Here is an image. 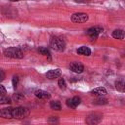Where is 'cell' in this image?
Returning a JSON list of instances; mask_svg holds the SVG:
<instances>
[{
	"label": "cell",
	"mask_w": 125,
	"mask_h": 125,
	"mask_svg": "<svg viewBox=\"0 0 125 125\" xmlns=\"http://www.w3.org/2000/svg\"><path fill=\"white\" fill-rule=\"evenodd\" d=\"M4 55L6 57L13 58V59H21V58H23V52L21 51V48H18V47H11V48L6 49L4 51Z\"/></svg>",
	"instance_id": "cell-2"
},
{
	"label": "cell",
	"mask_w": 125,
	"mask_h": 125,
	"mask_svg": "<svg viewBox=\"0 0 125 125\" xmlns=\"http://www.w3.org/2000/svg\"><path fill=\"white\" fill-rule=\"evenodd\" d=\"M0 72H1V80H3V79L5 78V75H4V71H3V70H1Z\"/></svg>",
	"instance_id": "cell-25"
},
{
	"label": "cell",
	"mask_w": 125,
	"mask_h": 125,
	"mask_svg": "<svg viewBox=\"0 0 125 125\" xmlns=\"http://www.w3.org/2000/svg\"><path fill=\"white\" fill-rule=\"evenodd\" d=\"M12 83H13V87L16 88L17 85H18V83H19V77H18V76H14V77H13V81H12Z\"/></svg>",
	"instance_id": "cell-23"
},
{
	"label": "cell",
	"mask_w": 125,
	"mask_h": 125,
	"mask_svg": "<svg viewBox=\"0 0 125 125\" xmlns=\"http://www.w3.org/2000/svg\"><path fill=\"white\" fill-rule=\"evenodd\" d=\"M28 113H29V112H28V110H27L25 107L19 106V107H15V108H13L12 115H13V118L21 119V118H23V117L27 116Z\"/></svg>",
	"instance_id": "cell-3"
},
{
	"label": "cell",
	"mask_w": 125,
	"mask_h": 125,
	"mask_svg": "<svg viewBox=\"0 0 125 125\" xmlns=\"http://www.w3.org/2000/svg\"><path fill=\"white\" fill-rule=\"evenodd\" d=\"M91 93H92L93 95H95V96L102 97V96L106 95V90H105V88H104V87H99V88H95L94 90H92Z\"/></svg>",
	"instance_id": "cell-12"
},
{
	"label": "cell",
	"mask_w": 125,
	"mask_h": 125,
	"mask_svg": "<svg viewBox=\"0 0 125 125\" xmlns=\"http://www.w3.org/2000/svg\"><path fill=\"white\" fill-rule=\"evenodd\" d=\"M46 76H47V78H49V79L58 78L59 76H61V70H60L59 68L51 69V70H49V71L46 73Z\"/></svg>",
	"instance_id": "cell-9"
},
{
	"label": "cell",
	"mask_w": 125,
	"mask_h": 125,
	"mask_svg": "<svg viewBox=\"0 0 125 125\" xmlns=\"http://www.w3.org/2000/svg\"><path fill=\"white\" fill-rule=\"evenodd\" d=\"M69 69L75 73H81L83 72L84 70V66L82 63H80L79 62H71L70 65H69Z\"/></svg>",
	"instance_id": "cell-7"
},
{
	"label": "cell",
	"mask_w": 125,
	"mask_h": 125,
	"mask_svg": "<svg viewBox=\"0 0 125 125\" xmlns=\"http://www.w3.org/2000/svg\"><path fill=\"white\" fill-rule=\"evenodd\" d=\"M125 36V32L122 29H115L112 32V37L115 39H123Z\"/></svg>",
	"instance_id": "cell-14"
},
{
	"label": "cell",
	"mask_w": 125,
	"mask_h": 125,
	"mask_svg": "<svg viewBox=\"0 0 125 125\" xmlns=\"http://www.w3.org/2000/svg\"><path fill=\"white\" fill-rule=\"evenodd\" d=\"M49 123L50 124H52V125H55V124H58L59 123V120H58V118L55 116H52V117H50V119H49Z\"/></svg>",
	"instance_id": "cell-21"
},
{
	"label": "cell",
	"mask_w": 125,
	"mask_h": 125,
	"mask_svg": "<svg viewBox=\"0 0 125 125\" xmlns=\"http://www.w3.org/2000/svg\"><path fill=\"white\" fill-rule=\"evenodd\" d=\"M58 85H59V87H60L61 89L64 90V89H65V87H66V84H65V80H64L63 78H61V79H59V81H58Z\"/></svg>",
	"instance_id": "cell-19"
},
{
	"label": "cell",
	"mask_w": 125,
	"mask_h": 125,
	"mask_svg": "<svg viewBox=\"0 0 125 125\" xmlns=\"http://www.w3.org/2000/svg\"><path fill=\"white\" fill-rule=\"evenodd\" d=\"M13 99H14L15 101H21V100L23 99V96L21 95V94H15V95L13 96Z\"/></svg>",
	"instance_id": "cell-22"
},
{
	"label": "cell",
	"mask_w": 125,
	"mask_h": 125,
	"mask_svg": "<svg viewBox=\"0 0 125 125\" xmlns=\"http://www.w3.org/2000/svg\"><path fill=\"white\" fill-rule=\"evenodd\" d=\"M80 102H81V99H80L79 97H73V98L68 99V100L66 101V105H67L68 107L75 108V107H77V106L79 105Z\"/></svg>",
	"instance_id": "cell-8"
},
{
	"label": "cell",
	"mask_w": 125,
	"mask_h": 125,
	"mask_svg": "<svg viewBox=\"0 0 125 125\" xmlns=\"http://www.w3.org/2000/svg\"><path fill=\"white\" fill-rule=\"evenodd\" d=\"M94 104H107V100L101 97V98H99L98 100L94 101Z\"/></svg>",
	"instance_id": "cell-18"
},
{
	"label": "cell",
	"mask_w": 125,
	"mask_h": 125,
	"mask_svg": "<svg viewBox=\"0 0 125 125\" xmlns=\"http://www.w3.org/2000/svg\"><path fill=\"white\" fill-rule=\"evenodd\" d=\"M50 46L52 47V49L58 51V52H62L65 48V42L57 36H53L50 39Z\"/></svg>",
	"instance_id": "cell-1"
},
{
	"label": "cell",
	"mask_w": 125,
	"mask_h": 125,
	"mask_svg": "<svg viewBox=\"0 0 125 125\" xmlns=\"http://www.w3.org/2000/svg\"><path fill=\"white\" fill-rule=\"evenodd\" d=\"M102 120V115L99 113H91L87 116L86 118V123L88 125H97L101 122Z\"/></svg>",
	"instance_id": "cell-6"
},
{
	"label": "cell",
	"mask_w": 125,
	"mask_h": 125,
	"mask_svg": "<svg viewBox=\"0 0 125 125\" xmlns=\"http://www.w3.org/2000/svg\"><path fill=\"white\" fill-rule=\"evenodd\" d=\"M50 107L54 110H61L62 105H61V103L59 101H52L50 103Z\"/></svg>",
	"instance_id": "cell-16"
},
{
	"label": "cell",
	"mask_w": 125,
	"mask_h": 125,
	"mask_svg": "<svg viewBox=\"0 0 125 125\" xmlns=\"http://www.w3.org/2000/svg\"><path fill=\"white\" fill-rule=\"evenodd\" d=\"M38 52H39L41 55H43V56L50 57V52H49V50H48L47 48H45V47H39V48H38Z\"/></svg>",
	"instance_id": "cell-17"
},
{
	"label": "cell",
	"mask_w": 125,
	"mask_h": 125,
	"mask_svg": "<svg viewBox=\"0 0 125 125\" xmlns=\"http://www.w3.org/2000/svg\"><path fill=\"white\" fill-rule=\"evenodd\" d=\"M0 91H1V97H4L6 94V89L4 88L3 85H0Z\"/></svg>",
	"instance_id": "cell-24"
},
{
	"label": "cell",
	"mask_w": 125,
	"mask_h": 125,
	"mask_svg": "<svg viewBox=\"0 0 125 125\" xmlns=\"http://www.w3.org/2000/svg\"><path fill=\"white\" fill-rule=\"evenodd\" d=\"M102 32H103V27L101 26H93L87 30V34L89 35L91 40H96Z\"/></svg>",
	"instance_id": "cell-5"
},
{
	"label": "cell",
	"mask_w": 125,
	"mask_h": 125,
	"mask_svg": "<svg viewBox=\"0 0 125 125\" xmlns=\"http://www.w3.org/2000/svg\"><path fill=\"white\" fill-rule=\"evenodd\" d=\"M76 52H77V54L82 55V56H90L91 55V50L86 46H82V47L78 48Z\"/></svg>",
	"instance_id": "cell-13"
},
{
	"label": "cell",
	"mask_w": 125,
	"mask_h": 125,
	"mask_svg": "<svg viewBox=\"0 0 125 125\" xmlns=\"http://www.w3.org/2000/svg\"><path fill=\"white\" fill-rule=\"evenodd\" d=\"M88 19H89V17L85 13H75L71 16V21L75 22V23L86 22L88 21Z\"/></svg>",
	"instance_id": "cell-4"
},
{
	"label": "cell",
	"mask_w": 125,
	"mask_h": 125,
	"mask_svg": "<svg viewBox=\"0 0 125 125\" xmlns=\"http://www.w3.org/2000/svg\"><path fill=\"white\" fill-rule=\"evenodd\" d=\"M12 112H13V108L12 107H5V108L1 109L0 115L3 118H13Z\"/></svg>",
	"instance_id": "cell-10"
},
{
	"label": "cell",
	"mask_w": 125,
	"mask_h": 125,
	"mask_svg": "<svg viewBox=\"0 0 125 125\" xmlns=\"http://www.w3.org/2000/svg\"><path fill=\"white\" fill-rule=\"evenodd\" d=\"M34 95H35V97H37L39 99H49L50 98V94L44 90H36L34 92Z\"/></svg>",
	"instance_id": "cell-11"
},
{
	"label": "cell",
	"mask_w": 125,
	"mask_h": 125,
	"mask_svg": "<svg viewBox=\"0 0 125 125\" xmlns=\"http://www.w3.org/2000/svg\"><path fill=\"white\" fill-rule=\"evenodd\" d=\"M0 103L1 104H11V99L4 96V97H1L0 98Z\"/></svg>",
	"instance_id": "cell-20"
},
{
	"label": "cell",
	"mask_w": 125,
	"mask_h": 125,
	"mask_svg": "<svg viewBox=\"0 0 125 125\" xmlns=\"http://www.w3.org/2000/svg\"><path fill=\"white\" fill-rule=\"evenodd\" d=\"M115 88L120 92H125V80H118L115 82Z\"/></svg>",
	"instance_id": "cell-15"
}]
</instances>
